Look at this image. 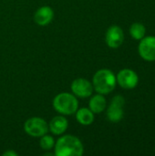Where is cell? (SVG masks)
Listing matches in <instances>:
<instances>
[{
    "label": "cell",
    "mask_w": 155,
    "mask_h": 156,
    "mask_svg": "<svg viewBox=\"0 0 155 156\" xmlns=\"http://www.w3.org/2000/svg\"><path fill=\"white\" fill-rule=\"evenodd\" d=\"M84 148L80 140L72 135L61 136L55 144L56 156H80Z\"/></svg>",
    "instance_id": "obj_1"
},
{
    "label": "cell",
    "mask_w": 155,
    "mask_h": 156,
    "mask_svg": "<svg viewBox=\"0 0 155 156\" xmlns=\"http://www.w3.org/2000/svg\"><path fill=\"white\" fill-rule=\"evenodd\" d=\"M71 90L73 94L79 98H88L92 94L93 85L85 79H77L71 83Z\"/></svg>",
    "instance_id": "obj_6"
},
{
    "label": "cell",
    "mask_w": 155,
    "mask_h": 156,
    "mask_svg": "<svg viewBox=\"0 0 155 156\" xmlns=\"http://www.w3.org/2000/svg\"><path fill=\"white\" fill-rule=\"evenodd\" d=\"M53 107L58 112L63 115H71L77 112L79 101L75 95L68 92H62L54 98Z\"/></svg>",
    "instance_id": "obj_3"
},
{
    "label": "cell",
    "mask_w": 155,
    "mask_h": 156,
    "mask_svg": "<svg viewBox=\"0 0 155 156\" xmlns=\"http://www.w3.org/2000/svg\"><path fill=\"white\" fill-rule=\"evenodd\" d=\"M132 37L135 39H142L145 35V27L141 23H134L130 28Z\"/></svg>",
    "instance_id": "obj_14"
},
{
    "label": "cell",
    "mask_w": 155,
    "mask_h": 156,
    "mask_svg": "<svg viewBox=\"0 0 155 156\" xmlns=\"http://www.w3.org/2000/svg\"><path fill=\"white\" fill-rule=\"evenodd\" d=\"M93 89L100 94H108L111 92L116 86V77L106 69L98 70L93 76Z\"/></svg>",
    "instance_id": "obj_2"
},
{
    "label": "cell",
    "mask_w": 155,
    "mask_h": 156,
    "mask_svg": "<svg viewBox=\"0 0 155 156\" xmlns=\"http://www.w3.org/2000/svg\"><path fill=\"white\" fill-rule=\"evenodd\" d=\"M53 17H54V11L50 6L48 5L38 8L34 15L35 22L41 27L48 25L53 20Z\"/></svg>",
    "instance_id": "obj_10"
},
{
    "label": "cell",
    "mask_w": 155,
    "mask_h": 156,
    "mask_svg": "<svg viewBox=\"0 0 155 156\" xmlns=\"http://www.w3.org/2000/svg\"><path fill=\"white\" fill-rule=\"evenodd\" d=\"M55 145V142H54V139L52 136L50 135H43L41 136V139H40V147L43 149V150H50L52 149V147Z\"/></svg>",
    "instance_id": "obj_15"
},
{
    "label": "cell",
    "mask_w": 155,
    "mask_h": 156,
    "mask_svg": "<svg viewBox=\"0 0 155 156\" xmlns=\"http://www.w3.org/2000/svg\"><path fill=\"white\" fill-rule=\"evenodd\" d=\"M68 126L69 122L65 117L56 116L50 121L48 124V130H50V132L55 135H60L67 131Z\"/></svg>",
    "instance_id": "obj_11"
},
{
    "label": "cell",
    "mask_w": 155,
    "mask_h": 156,
    "mask_svg": "<svg viewBox=\"0 0 155 156\" xmlns=\"http://www.w3.org/2000/svg\"><path fill=\"white\" fill-rule=\"evenodd\" d=\"M25 132L32 137H41L48 133V125L46 121L39 117H33L26 121Z\"/></svg>",
    "instance_id": "obj_4"
},
{
    "label": "cell",
    "mask_w": 155,
    "mask_h": 156,
    "mask_svg": "<svg viewBox=\"0 0 155 156\" xmlns=\"http://www.w3.org/2000/svg\"><path fill=\"white\" fill-rule=\"evenodd\" d=\"M3 155L4 156H17L18 155V154H17V153H16L15 151H12V150H10V151H6V152H5V153L3 154Z\"/></svg>",
    "instance_id": "obj_16"
},
{
    "label": "cell",
    "mask_w": 155,
    "mask_h": 156,
    "mask_svg": "<svg viewBox=\"0 0 155 156\" xmlns=\"http://www.w3.org/2000/svg\"><path fill=\"white\" fill-rule=\"evenodd\" d=\"M76 119L82 125H90L94 121V113L88 108H82L77 110Z\"/></svg>",
    "instance_id": "obj_13"
},
{
    "label": "cell",
    "mask_w": 155,
    "mask_h": 156,
    "mask_svg": "<svg viewBox=\"0 0 155 156\" xmlns=\"http://www.w3.org/2000/svg\"><path fill=\"white\" fill-rule=\"evenodd\" d=\"M124 39L122 29L118 26H111L106 33V43L111 48H119Z\"/></svg>",
    "instance_id": "obj_9"
},
{
    "label": "cell",
    "mask_w": 155,
    "mask_h": 156,
    "mask_svg": "<svg viewBox=\"0 0 155 156\" xmlns=\"http://www.w3.org/2000/svg\"><path fill=\"white\" fill-rule=\"evenodd\" d=\"M139 53L141 57L147 61L155 60V37L143 38L139 45Z\"/></svg>",
    "instance_id": "obj_8"
},
{
    "label": "cell",
    "mask_w": 155,
    "mask_h": 156,
    "mask_svg": "<svg viewBox=\"0 0 155 156\" xmlns=\"http://www.w3.org/2000/svg\"><path fill=\"white\" fill-rule=\"evenodd\" d=\"M124 99L121 95L115 96L107 111V117L112 122H119L123 118Z\"/></svg>",
    "instance_id": "obj_5"
},
{
    "label": "cell",
    "mask_w": 155,
    "mask_h": 156,
    "mask_svg": "<svg viewBox=\"0 0 155 156\" xmlns=\"http://www.w3.org/2000/svg\"><path fill=\"white\" fill-rule=\"evenodd\" d=\"M90 110L93 113H100L106 108V100L102 94H98L93 96L90 101Z\"/></svg>",
    "instance_id": "obj_12"
},
{
    "label": "cell",
    "mask_w": 155,
    "mask_h": 156,
    "mask_svg": "<svg viewBox=\"0 0 155 156\" xmlns=\"http://www.w3.org/2000/svg\"><path fill=\"white\" fill-rule=\"evenodd\" d=\"M116 80L119 85L124 89H133L137 86L139 80L137 74L133 70L125 69L118 73Z\"/></svg>",
    "instance_id": "obj_7"
}]
</instances>
